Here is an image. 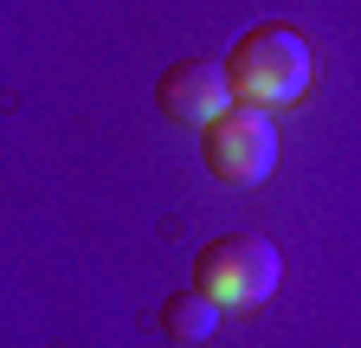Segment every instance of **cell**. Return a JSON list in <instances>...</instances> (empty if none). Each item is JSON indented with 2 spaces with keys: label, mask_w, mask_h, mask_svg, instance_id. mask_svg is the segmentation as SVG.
I'll list each match as a JSON object with an SVG mask.
<instances>
[{
  "label": "cell",
  "mask_w": 361,
  "mask_h": 348,
  "mask_svg": "<svg viewBox=\"0 0 361 348\" xmlns=\"http://www.w3.org/2000/svg\"><path fill=\"white\" fill-rule=\"evenodd\" d=\"M213 323H219V310H213L200 290H180V297L161 303V335H168L174 348H200V342L213 335Z\"/></svg>",
  "instance_id": "cell-5"
},
{
  "label": "cell",
  "mask_w": 361,
  "mask_h": 348,
  "mask_svg": "<svg viewBox=\"0 0 361 348\" xmlns=\"http://www.w3.org/2000/svg\"><path fill=\"white\" fill-rule=\"evenodd\" d=\"M200 161L213 181H233V187H258L271 168H278V129H271L264 110L233 104L226 116H213L200 129Z\"/></svg>",
  "instance_id": "cell-3"
},
{
  "label": "cell",
  "mask_w": 361,
  "mask_h": 348,
  "mask_svg": "<svg viewBox=\"0 0 361 348\" xmlns=\"http://www.w3.org/2000/svg\"><path fill=\"white\" fill-rule=\"evenodd\" d=\"M155 104H161V116H174V123L207 129L213 116L233 110L226 65H219V58H180V65H168V71L155 77Z\"/></svg>",
  "instance_id": "cell-4"
},
{
  "label": "cell",
  "mask_w": 361,
  "mask_h": 348,
  "mask_svg": "<svg viewBox=\"0 0 361 348\" xmlns=\"http://www.w3.org/2000/svg\"><path fill=\"white\" fill-rule=\"evenodd\" d=\"M226 65V84H233V104L245 110H284L310 91V77H316V58H310V39L284 20H264L252 26L245 39H233V52L219 58Z\"/></svg>",
  "instance_id": "cell-1"
},
{
  "label": "cell",
  "mask_w": 361,
  "mask_h": 348,
  "mask_svg": "<svg viewBox=\"0 0 361 348\" xmlns=\"http://www.w3.org/2000/svg\"><path fill=\"white\" fill-rule=\"evenodd\" d=\"M278 278H284V258L264 232H226L194 251V290L213 310H258L278 290Z\"/></svg>",
  "instance_id": "cell-2"
}]
</instances>
